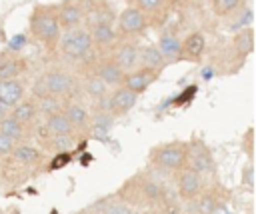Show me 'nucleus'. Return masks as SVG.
Returning a JSON list of instances; mask_svg holds the SVG:
<instances>
[{
  "label": "nucleus",
  "mask_w": 256,
  "mask_h": 214,
  "mask_svg": "<svg viewBox=\"0 0 256 214\" xmlns=\"http://www.w3.org/2000/svg\"><path fill=\"white\" fill-rule=\"evenodd\" d=\"M114 194L120 200H124L126 204H130L132 208L156 210L162 204L172 202L170 192L164 186V182L154 172H146V170H140V172L132 174L130 178H126Z\"/></svg>",
  "instance_id": "obj_1"
},
{
  "label": "nucleus",
  "mask_w": 256,
  "mask_h": 214,
  "mask_svg": "<svg viewBox=\"0 0 256 214\" xmlns=\"http://www.w3.org/2000/svg\"><path fill=\"white\" fill-rule=\"evenodd\" d=\"M30 96H54L64 102L72 98H82L80 78L70 66H64V64L50 66L38 76Z\"/></svg>",
  "instance_id": "obj_2"
},
{
  "label": "nucleus",
  "mask_w": 256,
  "mask_h": 214,
  "mask_svg": "<svg viewBox=\"0 0 256 214\" xmlns=\"http://www.w3.org/2000/svg\"><path fill=\"white\" fill-rule=\"evenodd\" d=\"M56 50L74 72L90 68L92 60L96 58V50H94V44H92V38L86 26H76V28L66 30L60 36Z\"/></svg>",
  "instance_id": "obj_3"
},
{
  "label": "nucleus",
  "mask_w": 256,
  "mask_h": 214,
  "mask_svg": "<svg viewBox=\"0 0 256 214\" xmlns=\"http://www.w3.org/2000/svg\"><path fill=\"white\" fill-rule=\"evenodd\" d=\"M30 34L48 52H56L58 40L62 36V26L58 22L56 6H36L30 14Z\"/></svg>",
  "instance_id": "obj_4"
},
{
  "label": "nucleus",
  "mask_w": 256,
  "mask_h": 214,
  "mask_svg": "<svg viewBox=\"0 0 256 214\" xmlns=\"http://www.w3.org/2000/svg\"><path fill=\"white\" fill-rule=\"evenodd\" d=\"M186 140H168L148 150V164L158 174H176L186 166Z\"/></svg>",
  "instance_id": "obj_5"
},
{
  "label": "nucleus",
  "mask_w": 256,
  "mask_h": 214,
  "mask_svg": "<svg viewBox=\"0 0 256 214\" xmlns=\"http://www.w3.org/2000/svg\"><path fill=\"white\" fill-rule=\"evenodd\" d=\"M186 144H188L186 166L196 170L206 182H216V162H214L212 150L206 146V142L200 140L198 136H194Z\"/></svg>",
  "instance_id": "obj_6"
},
{
  "label": "nucleus",
  "mask_w": 256,
  "mask_h": 214,
  "mask_svg": "<svg viewBox=\"0 0 256 214\" xmlns=\"http://www.w3.org/2000/svg\"><path fill=\"white\" fill-rule=\"evenodd\" d=\"M226 198H228V192L216 180V182H208L206 188L192 202H188V206L192 214H214L220 208H224Z\"/></svg>",
  "instance_id": "obj_7"
},
{
  "label": "nucleus",
  "mask_w": 256,
  "mask_h": 214,
  "mask_svg": "<svg viewBox=\"0 0 256 214\" xmlns=\"http://www.w3.org/2000/svg\"><path fill=\"white\" fill-rule=\"evenodd\" d=\"M4 160H6L8 166H12L16 170L20 168V170H30L32 172L42 164L44 152L32 142H20V144H16L12 148V152Z\"/></svg>",
  "instance_id": "obj_8"
},
{
  "label": "nucleus",
  "mask_w": 256,
  "mask_h": 214,
  "mask_svg": "<svg viewBox=\"0 0 256 214\" xmlns=\"http://www.w3.org/2000/svg\"><path fill=\"white\" fill-rule=\"evenodd\" d=\"M148 18L134 6H126L118 14V36L120 38H140L148 30Z\"/></svg>",
  "instance_id": "obj_9"
},
{
  "label": "nucleus",
  "mask_w": 256,
  "mask_h": 214,
  "mask_svg": "<svg viewBox=\"0 0 256 214\" xmlns=\"http://www.w3.org/2000/svg\"><path fill=\"white\" fill-rule=\"evenodd\" d=\"M96 54H110V50L120 40L118 30L114 28V22H90L86 24Z\"/></svg>",
  "instance_id": "obj_10"
},
{
  "label": "nucleus",
  "mask_w": 256,
  "mask_h": 214,
  "mask_svg": "<svg viewBox=\"0 0 256 214\" xmlns=\"http://www.w3.org/2000/svg\"><path fill=\"white\" fill-rule=\"evenodd\" d=\"M76 74H78V78H80L82 96H86V98L92 102V106H104V104H106V98H108V94H110V88H108L90 68L80 70V72H76ZM104 108H106V106H104Z\"/></svg>",
  "instance_id": "obj_11"
},
{
  "label": "nucleus",
  "mask_w": 256,
  "mask_h": 214,
  "mask_svg": "<svg viewBox=\"0 0 256 214\" xmlns=\"http://www.w3.org/2000/svg\"><path fill=\"white\" fill-rule=\"evenodd\" d=\"M62 112L66 114L68 122L72 124L74 132L78 136L90 134V108L82 98H72L62 104Z\"/></svg>",
  "instance_id": "obj_12"
},
{
  "label": "nucleus",
  "mask_w": 256,
  "mask_h": 214,
  "mask_svg": "<svg viewBox=\"0 0 256 214\" xmlns=\"http://www.w3.org/2000/svg\"><path fill=\"white\" fill-rule=\"evenodd\" d=\"M206 180L192 168L184 166L182 170L176 172V194L184 200V202H192L204 188H206Z\"/></svg>",
  "instance_id": "obj_13"
},
{
  "label": "nucleus",
  "mask_w": 256,
  "mask_h": 214,
  "mask_svg": "<svg viewBox=\"0 0 256 214\" xmlns=\"http://www.w3.org/2000/svg\"><path fill=\"white\" fill-rule=\"evenodd\" d=\"M138 48L140 44L136 42V38H120L116 46L110 50V58L126 74L138 66Z\"/></svg>",
  "instance_id": "obj_14"
},
{
  "label": "nucleus",
  "mask_w": 256,
  "mask_h": 214,
  "mask_svg": "<svg viewBox=\"0 0 256 214\" xmlns=\"http://www.w3.org/2000/svg\"><path fill=\"white\" fill-rule=\"evenodd\" d=\"M90 70L112 90V88H118L122 84V78H124V72L118 68V64L110 58V54H96V58L92 60L90 64Z\"/></svg>",
  "instance_id": "obj_15"
},
{
  "label": "nucleus",
  "mask_w": 256,
  "mask_h": 214,
  "mask_svg": "<svg viewBox=\"0 0 256 214\" xmlns=\"http://www.w3.org/2000/svg\"><path fill=\"white\" fill-rule=\"evenodd\" d=\"M136 102H138V94L130 92L124 86H118V88L110 90L104 106H106V110H108V114L112 118H122L136 106Z\"/></svg>",
  "instance_id": "obj_16"
},
{
  "label": "nucleus",
  "mask_w": 256,
  "mask_h": 214,
  "mask_svg": "<svg viewBox=\"0 0 256 214\" xmlns=\"http://www.w3.org/2000/svg\"><path fill=\"white\" fill-rule=\"evenodd\" d=\"M56 14L62 30H70L82 26L88 14V6L84 4V0H64L62 4L56 6Z\"/></svg>",
  "instance_id": "obj_17"
},
{
  "label": "nucleus",
  "mask_w": 256,
  "mask_h": 214,
  "mask_svg": "<svg viewBox=\"0 0 256 214\" xmlns=\"http://www.w3.org/2000/svg\"><path fill=\"white\" fill-rule=\"evenodd\" d=\"M158 76H160V72H156V70L136 66L134 70H130V72L124 74L120 86H124V88H128L130 92H134V94L140 96L142 92H146V90L158 80Z\"/></svg>",
  "instance_id": "obj_18"
},
{
  "label": "nucleus",
  "mask_w": 256,
  "mask_h": 214,
  "mask_svg": "<svg viewBox=\"0 0 256 214\" xmlns=\"http://www.w3.org/2000/svg\"><path fill=\"white\" fill-rule=\"evenodd\" d=\"M30 66L24 56H20L16 50H4L0 52V80L8 78H24L28 74Z\"/></svg>",
  "instance_id": "obj_19"
},
{
  "label": "nucleus",
  "mask_w": 256,
  "mask_h": 214,
  "mask_svg": "<svg viewBox=\"0 0 256 214\" xmlns=\"http://www.w3.org/2000/svg\"><path fill=\"white\" fill-rule=\"evenodd\" d=\"M10 116L16 118L20 124H24L26 128H34L40 120H42V114L38 110V104H36V98L34 96H24L16 106L10 108Z\"/></svg>",
  "instance_id": "obj_20"
},
{
  "label": "nucleus",
  "mask_w": 256,
  "mask_h": 214,
  "mask_svg": "<svg viewBox=\"0 0 256 214\" xmlns=\"http://www.w3.org/2000/svg\"><path fill=\"white\" fill-rule=\"evenodd\" d=\"M24 96H28V82L24 78H8L0 80V104L6 108L16 106Z\"/></svg>",
  "instance_id": "obj_21"
},
{
  "label": "nucleus",
  "mask_w": 256,
  "mask_h": 214,
  "mask_svg": "<svg viewBox=\"0 0 256 214\" xmlns=\"http://www.w3.org/2000/svg\"><path fill=\"white\" fill-rule=\"evenodd\" d=\"M206 52V38L202 32L194 30L180 40V62H198Z\"/></svg>",
  "instance_id": "obj_22"
},
{
  "label": "nucleus",
  "mask_w": 256,
  "mask_h": 214,
  "mask_svg": "<svg viewBox=\"0 0 256 214\" xmlns=\"http://www.w3.org/2000/svg\"><path fill=\"white\" fill-rule=\"evenodd\" d=\"M180 40H182V38H180L174 30H164V32H160L158 42H156V48L160 50V54L166 58L168 64L180 62Z\"/></svg>",
  "instance_id": "obj_23"
},
{
  "label": "nucleus",
  "mask_w": 256,
  "mask_h": 214,
  "mask_svg": "<svg viewBox=\"0 0 256 214\" xmlns=\"http://www.w3.org/2000/svg\"><path fill=\"white\" fill-rule=\"evenodd\" d=\"M138 66L150 68V70H156V72L162 74V70L168 66V62L160 54L156 44H140V48H138Z\"/></svg>",
  "instance_id": "obj_24"
},
{
  "label": "nucleus",
  "mask_w": 256,
  "mask_h": 214,
  "mask_svg": "<svg viewBox=\"0 0 256 214\" xmlns=\"http://www.w3.org/2000/svg\"><path fill=\"white\" fill-rule=\"evenodd\" d=\"M42 124L46 128V132L50 136H78L72 128V124L68 122L66 114L60 110V112H54V114H48L42 118ZM80 138V136H78Z\"/></svg>",
  "instance_id": "obj_25"
},
{
  "label": "nucleus",
  "mask_w": 256,
  "mask_h": 214,
  "mask_svg": "<svg viewBox=\"0 0 256 214\" xmlns=\"http://www.w3.org/2000/svg\"><path fill=\"white\" fill-rule=\"evenodd\" d=\"M0 134L8 136L10 140H14L16 144L20 142H30L32 140V130L26 128L24 124H20L16 118H12L10 114L0 122Z\"/></svg>",
  "instance_id": "obj_26"
},
{
  "label": "nucleus",
  "mask_w": 256,
  "mask_h": 214,
  "mask_svg": "<svg viewBox=\"0 0 256 214\" xmlns=\"http://www.w3.org/2000/svg\"><path fill=\"white\" fill-rule=\"evenodd\" d=\"M232 50H234V56L238 62L244 64V60L252 54L254 50V30L252 28H242L234 40H232Z\"/></svg>",
  "instance_id": "obj_27"
},
{
  "label": "nucleus",
  "mask_w": 256,
  "mask_h": 214,
  "mask_svg": "<svg viewBox=\"0 0 256 214\" xmlns=\"http://www.w3.org/2000/svg\"><path fill=\"white\" fill-rule=\"evenodd\" d=\"M92 206L98 214H136V210L130 204H126L124 200H120L116 194H110V196L94 202Z\"/></svg>",
  "instance_id": "obj_28"
},
{
  "label": "nucleus",
  "mask_w": 256,
  "mask_h": 214,
  "mask_svg": "<svg viewBox=\"0 0 256 214\" xmlns=\"http://www.w3.org/2000/svg\"><path fill=\"white\" fill-rule=\"evenodd\" d=\"M132 2H134L132 6L138 8L148 18V24L152 16H160L166 10V0H132Z\"/></svg>",
  "instance_id": "obj_29"
},
{
  "label": "nucleus",
  "mask_w": 256,
  "mask_h": 214,
  "mask_svg": "<svg viewBox=\"0 0 256 214\" xmlns=\"http://www.w3.org/2000/svg\"><path fill=\"white\" fill-rule=\"evenodd\" d=\"M34 98H36V104H38V110H40L42 118L48 116V114L60 112L62 110V104H64V100L54 98V96H34Z\"/></svg>",
  "instance_id": "obj_30"
},
{
  "label": "nucleus",
  "mask_w": 256,
  "mask_h": 214,
  "mask_svg": "<svg viewBox=\"0 0 256 214\" xmlns=\"http://www.w3.org/2000/svg\"><path fill=\"white\" fill-rule=\"evenodd\" d=\"M242 4H244V0H212V10L216 16H230Z\"/></svg>",
  "instance_id": "obj_31"
},
{
  "label": "nucleus",
  "mask_w": 256,
  "mask_h": 214,
  "mask_svg": "<svg viewBox=\"0 0 256 214\" xmlns=\"http://www.w3.org/2000/svg\"><path fill=\"white\" fill-rule=\"evenodd\" d=\"M242 150L248 156V160H254V128L252 126L242 136Z\"/></svg>",
  "instance_id": "obj_32"
},
{
  "label": "nucleus",
  "mask_w": 256,
  "mask_h": 214,
  "mask_svg": "<svg viewBox=\"0 0 256 214\" xmlns=\"http://www.w3.org/2000/svg\"><path fill=\"white\" fill-rule=\"evenodd\" d=\"M242 186H246L248 190L254 188V160H248V164L242 168V178H240Z\"/></svg>",
  "instance_id": "obj_33"
},
{
  "label": "nucleus",
  "mask_w": 256,
  "mask_h": 214,
  "mask_svg": "<svg viewBox=\"0 0 256 214\" xmlns=\"http://www.w3.org/2000/svg\"><path fill=\"white\" fill-rule=\"evenodd\" d=\"M68 162H70V152H56V154H54V158L50 160L48 168H50V170H58V168L66 166Z\"/></svg>",
  "instance_id": "obj_34"
},
{
  "label": "nucleus",
  "mask_w": 256,
  "mask_h": 214,
  "mask_svg": "<svg viewBox=\"0 0 256 214\" xmlns=\"http://www.w3.org/2000/svg\"><path fill=\"white\" fill-rule=\"evenodd\" d=\"M16 146V142L14 140H10L8 136H4V134H0V160H4L10 152H12V148Z\"/></svg>",
  "instance_id": "obj_35"
},
{
  "label": "nucleus",
  "mask_w": 256,
  "mask_h": 214,
  "mask_svg": "<svg viewBox=\"0 0 256 214\" xmlns=\"http://www.w3.org/2000/svg\"><path fill=\"white\" fill-rule=\"evenodd\" d=\"M154 214H184V212H182V208H180L178 204H174V202H166V204H162L160 208H156Z\"/></svg>",
  "instance_id": "obj_36"
},
{
  "label": "nucleus",
  "mask_w": 256,
  "mask_h": 214,
  "mask_svg": "<svg viewBox=\"0 0 256 214\" xmlns=\"http://www.w3.org/2000/svg\"><path fill=\"white\" fill-rule=\"evenodd\" d=\"M8 114H10V108H6V106H2V104H0V122H2Z\"/></svg>",
  "instance_id": "obj_37"
},
{
  "label": "nucleus",
  "mask_w": 256,
  "mask_h": 214,
  "mask_svg": "<svg viewBox=\"0 0 256 214\" xmlns=\"http://www.w3.org/2000/svg\"><path fill=\"white\" fill-rule=\"evenodd\" d=\"M76 214H98V212L94 210V206H88V208H84V210H80V212H76Z\"/></svg>",
  "instance_id": "obj_38"
},
{
  "label": "nucleus",
  "mask_w": 256,
  "mask_h": 214,
  "mask_svg": "<svg viewBox=\"0 0 256 214\" xmlns=\"http://www.w3.org/2000/svg\"><path fill=\"white\" fill-rule=\"evenodd\" d=\"M142 214H154V210H148V212H142Z\"/></svg>",
  "instance_id": "obj_39"
}]
</instances>
